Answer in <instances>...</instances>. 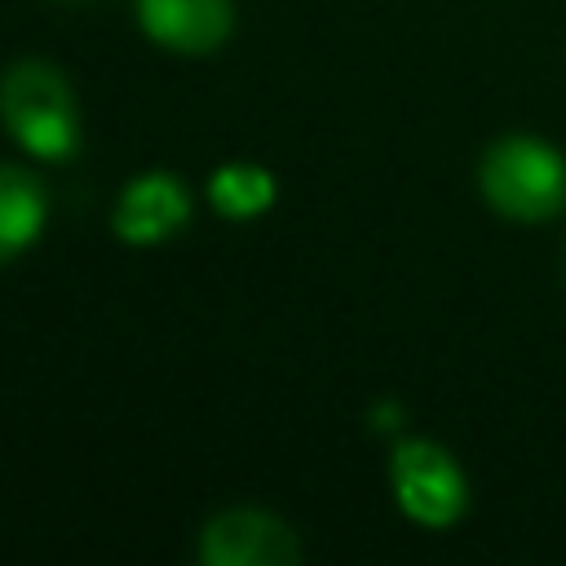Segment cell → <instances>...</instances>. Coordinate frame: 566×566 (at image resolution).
I'll return each instance as SVG.
<instances>
[{
	"label": "cell",
	"instance_id": "cell-3",
	"mask_svg": "<svg viewBox=\"0 0 566 566\" xmlns=\"http://www.w3.org/2000/svg\"><path fill=\"white\" fill-rule=\"evenodd\" d=\"M394 491L402 513L420 526H451L469 500L464 473L433 442H402L394 451Z\"/></svg>",
	"mask_w": 566,
	"mask_h": 566
},
{
	"label": "cell",
	"instance_id": "cell-7",
	"mask_svg": "<svg viewBox=\"0 0 566 566\" xmlns=\"http://www.w3.org/2000/svg\"><path fill=\"white\" fill-rule=\"evenodd\" d=\"M44 226V190L22 168H0V261L31 248Z\"/></svg>",
	"mask_w": 566,
	"mask_h": 566
},
{
	"label": "cell",
	"instance_id": "cell-4",
	"mask_svg": "<svg viewBox=\"0 0 566 566\" xmlns=\"http://www.w3.org/2000/svg\"><path fill=\"white\" fill-rule=\"evenodd\" d=\"M199 557L208 566H292L301 548L279 517L256 509H230L203 526Z\"/></svg>",
	"mask_w": 566,
	"mask_h": 566
},
{
	"label": "cell",
	"instance_id": "cell-8",
	"mask_svg": "<svg viewBox=\"0 0 566 566\" xmlns=\"http://www.w3.org/2000/svg\"><path fill=\"white\" fill-rule=\"evenodd\" d=\"M208 195H212V203H217L230 221H243V217H256V212L270 208L274 181H270V172L256 168V164H226V168L212 177Z\"/></svg>",
	"mask_w": 566,
	"mask_h": 566
},
{
	"label": "cell",
	"instance_id": "cell-6",
	"mask_svg": "<svg viewBox=\"0 0 566 566\" xmlns=\"http://www.w3.org/2000/svg\"><path fill=\"white\" fill-rule=\"evenodd\" d=\"M186 217H190L186 190L168 172H146L124 190V199L115 208V230H119V239L146 248V243L177 234L186 226Z\"/></svg>",
	"mask_w": 566,
	"mask_h": 566
},
{
	"label": "cell",
	"instance_id": "cell-1",
	"mask_svg": "<svg viewBox=\"0 0 566 566\" xmlns=\"http://www.w3.org/2000/svg\"><path fill=\"white\" fill-rule=\"evenodd\" d=\"M486 203L509 221H544L566 203V164L539 137H500L478 168Z\"/></svg>",
	"mask_w": 566,
	"mask_h": 566
},
{
	"label": "cell",
	"instance_id": "cell-2",
	"mask_svg": "<svg viewBox=\"0 0 566 566\" xmlns=\"http://www.w3.org/2000/svg\"><path fill=\"white\" fill-rule=\"evenodd\" d=\"M0 115L9 133L40 159H66L80 146L71 84L49 62H18L0 80Z\"/></svg>",
	"mask_w": 566,
	"mask_h": 566
},
{
	"label": "cell",
	"instance_id": "cell-5",
	"mask_svg": "<svg viewBox=\"0 0 566 566\" xmlns=\"http://www.w3.org/2000/svg\"><path fill=\"white\" fill-rule=\"evenodd\" d=\"M146 35L177 53H208L230 35V0H137Z\"/></svg>",
	"mask_w": 566,
	"mask_h": 566
}]
</instances>
